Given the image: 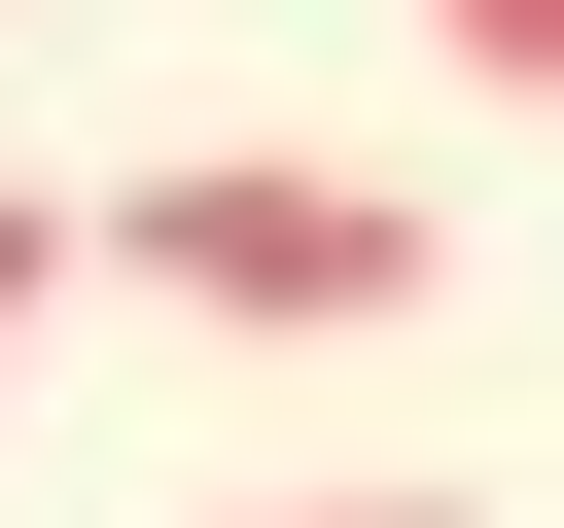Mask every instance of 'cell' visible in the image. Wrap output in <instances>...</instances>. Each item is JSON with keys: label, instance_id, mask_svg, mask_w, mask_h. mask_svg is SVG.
<instances>
[{"label": "cell", "instance_id": "cell-4", "mask_svg": "<svg viewBox=\"0 0 564 528\" xmlns=\"http://www.w3.org/2000/svg\"><path fill=\"white\" fill-rule=\"evenodd\" d=\"M212 528H458V493H212Z\"/></svg>", "mask_w": 564, "mask_h": 528}, {"label": "cell", "instance_id": "cell-1", "mask_svg": "<svg viewBox=\"0 0 564 528\" xmlns=\"http://www.w3.org/2000/svg\"><path fill=\"white\" fill-rule=\"evenodd\" d=\"M106 282L141 317H247V352H352V317H423V211L317 176V141H212V176H106Z\"/></svg>", "mask_w": 564, "mask_h": 528}, {"label": "cell", "instance_id": "cell-3", "mask_svg": "<svg viewBox=\"0 0 564 528\" xmlns=\"http://www.w3.org/2000/svg\"><path fill=\"white\" fill-rule=\"evenodd\" d=\"M423 35H458V70H494V106H564V0H423Z\"/></svg>", "mask_w": 564, "mask_h": 528}, {"label": "cell", "instance_id": "cell-2", "mask_svg": "<svg viewBox=\"0 0 564 528\" xmlns=\"http://www.w3.org/2000/svg\"><path fill=\"white\" fill-rule=\"evenodd\" d=\"M70 282H106V211H70V176H0V317H70Z\"/></svg>", "mask_w": 564, "mask_h": 528}]
</instances>
